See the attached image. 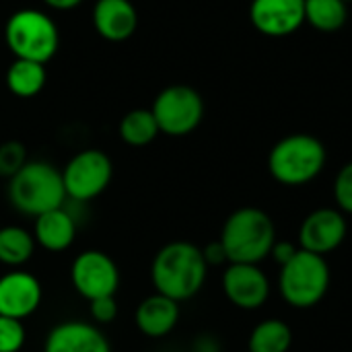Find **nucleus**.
I'll list each match as a JSON object with an SVG mask.
<instances>
[{"label": "nucleus", "mask_w": 352, "mask_h": 352, "mask_svg": "<svg viewBox=\"0 0 352 352\" xmlns=\"http://www.w3.org/2000/svg\"><path fill=\"white\" fill-rule=\"evenodd\" d=\"M206 274L208 264L204 254L190 241H171L161 248L151 268L155 291L177 303L198 295L206 283Z\"/></svg>", "instance_id": "nucleus-1"}, {"label": "nucleus", "mask_w": 352, "mask_h": 352, "mask_svg": "<svg viewBox=\"0 0 352 352\" xmlns=\"http://www.w3.org/2000/svg\"><path fill=\"white\" fill-rule=\"evenodd\" d=\"M229 264H260L276 243V227L268 212L243 206L229 214L219 237Z\"/></svg>", "instance_id": "nucleus-2"}, {"label": "nucleus", "mask_w": 352, "mask_h": 352, "mask_svg": "<svg viewBox=\"0 0 352 352\" xmlns=\"http://www.w3.org/2000/svg\"><path fill=\"white\" fill-rule=\"evenodd\" d=\"M10 204L29 217H39L64 206L66 190L62 171L45 161H27L25 167L8 179Z\"/></svg>", "instance_id": "nucleus-3"}, {"label": "nucleus", "mask_w": 352, "mask_h": 352, "mask_svg": "<svg viewBox=\"0 0 352 352\" xmlns=\"http://www.w3.org/2000/svg\"><path fill=\"white\" fill-rule=\"evenodd\" d=\"M328 155L320 138L311 134H291L280 138L268 155L270 175L289 188L314 182L326 167Z\"/></svg>", "instance_id": "nucleus-4"}, {"label": "nucleus", "mask_w": 352, "mask_h": 352, "mask_svg": "<svg viewBox=\"0 0 352 352\" xmlns=\"http://www.w3.org/2000/svg\"><path fill=\"white\" fill-rule=\"evenodd\" d=\"M330 280L332 274L328 260L299 248V252L280 266L278 291L287 305L295 309H311L328 295Z\"/></svg>", "instance_id": "nucleus-5"}, {"label": "nucleus", "mask_w": 352, "mask_h": 352, "mask_svg": "<svg viewBox=\"0 0 352 352\" xmlns=\"http://www.w3.org/2000/svg\"><path fill=\"white\" fill-rule=\"evenodd\" d=\"M4 41L19 60L47 64L60 45V33L50 14L37 8L14 10L4 25Z\"/></svg>", "instance_id": "nucleus-6"}, {"label": "nucleus", "mask_w": 352, "mask_h": 352, "mask_svg": "<svg viewBox=\"0 0 352 352\" xmlns=\"http://www.w3.org/2000/svg\"><path fill=\"white\" fill-rule=\"evenodd\" d=\"M151 111L163 134L186 136L200 126L204 101L202 95L188 85H169L155 97Z\"/></svg>", "instance_id": "nucleus-7"}, {"label": "nucleus", "mask_w": 352, "mask_h": 352, "mask_svg": "<svg viewBox=\"0 0 352 352\" xmlns=\"http://www.w3.org/2000/svg\"><path fill=\"white\" fill-rule=\"evenodd\" d=\"M113 175L111 159L99 148H87L76 153L62 169L66 198L74 202L95 200L105 192Z\"/></svg>", "instance_id": "nucleus-8"}, {"label": "nucleus", "mask_w": 352, "mask_h": 352, "mask_svg": "<svg viewBox=\"0 0 352 352\" xmlns=\"http://www.w3.org/2000/svg\"><path fill=\"white\" fill-rule=\"evenodd\" d=\"M70 278L74 291L87 301L113 297L120 287L118 264L99 250H87L72 262Z\"/></svg>", "instance_id": "nucleus-9"}, {"label": "nucleus", "mask_w": 352, "mask_h": 352, "mask_svg": "<svg viewBox=\"0 0 352 352\" xmlns=\"http://www.w3.org/2000/svg\"><path fill=\"white\" fill-rule=\"evenodd\" d=\"M349 235V223L338 208H318L309 212L297 233L299 248L318 256H328L336 252Z\"/></svg>", "instance_id": "nucleus-10"}, {"label": "nucleus", "mask_w": 352, "mask_h": 352, "mask_svg": "<svg viewBox=\"0 0 352 352\" xmlns=\"http://www.w3.org/2000/svg\"><path fill=\"white\" fill-rule=\"evenodd\" d=\"M223 293L231 305L254 311L270 297V280L260 264H227L223 272Z\"/></svg>", "instance_id": "nucleus-11"}, {"label": "nucleus", "mask_w": 352, "mask_h": 352, "mask_svg": "<svg viewBox=\"0 0 352 352\" xmlns=\"http://www.w3.org/2000/svg\"><path fill=\"white\" fill-rule=\"evenodd\" d=\"M250 21L262 35H293L305 23V0H252Z\"/></svg>", "instance_id": "nucleus-12"}, {"label": "nucleus", "mask_w": 352, "mask_h": 352, "mask_svg": "<svg viewBox=\"0 0 352 352\" xmlns=\"http://www.w3.org/2000/svg\"><path fill=\"white\" fill-rule=\"evenodd\" d=\"M41 297V285L33 274L14 270L0 276V316L25 320L37 311Z\"/></svg>", "instance_id": "nucleus-13"}, {"label": "nucleus", "mask_w": 352, "mask_h": 352, "mask_svg": "<svg viewBox=\"0 0 352 352\" xmlns=\"http://www.w3.org/2000/svg\"><path fill=\"white\" fill-rule=\"evenodd\" d=\"M93 27L105 41H126L138 27L136 6L132 0H97L93 6Z\"/></svg>", "instance_id": "nucleus-14"}, {"label": "nucleus", "mask_w": 352, "mask_h": 352, "mask_svg": "<svg viewBox=\"0 0 352 352\" xmlns=\"http://www.w3.org/2000/svg\"><path fill=\"white\" fill-rule=\"evenodd\" d=\"M43 352H111V349L97 326L72 320L50 330Z\"/></svg>", "instance_id": "nucleus-15"}, {"label": "nucleus", "mask_w": 352, "mask_h": 352, "mask_svg": "<svg viewBox=\"0 0 352 352\" xmlns=\"http://www.w3.org/2000/svg\"><path fill=\"white\" fill-rule=\"evenodd\" d=\"M179 322V303L155 293L140 301L136 309V326L148 338L167 336Z\"/></svg>", "instance_id": "nucleus-16"}, {"label": "nucleus", "mask_w": 352, "mask_h": 352, "mask_svg": "<svg viewBox=\"0 0 352 352\" xmlns=\"http://www.w3.org/2000/svg\"><path fill=\"white\" fill-rule=\"evenodd\" d=\"M33 237L47 252H64L74 243L76 223L72 214L64 206H60L35 217Z\"/></svg>", "instance_id": "nucleus-17"}, {"label": "nucleus", "mask_w": 352, "mask_h": 352, "mask_svg": "<svg viewBox=\"0 0 352 352\" xmlns=\"http://www.w3.org/2000/svg\"><path fill=\"white\" fill-rule=\"evenodd\" d=\"M47 82L45 64L33 60H19L14 58L6 70V87L14 97L31 99L43 91Z\"/></svg>", "instance_id": "nucleus-18"}, {"label": "nucleus", "mask_w": 352, "mask_h": 352, "mask_svg": "<svg viewBox=\"0 0 352 352\" xmlns=\"http://www.w3.org/2000/svg\"><path fill=\"white\" fill-rule=\"evenodd\" d=\"M293 344V330L287 322L272 318L260 322L248 340V352H289Z\"/></svg>", "instance_id": "nucleus-19"}, {"label": "nucleus", "mask_w": 352, "mask_h": 352, "mask_svg": "<svg viewBox=\"0 0 352 352\" xmlns=\"http://www.w3.org/2000/svg\"><path fill=\"white\" fill-rule=\"evenodd\" d=\"M161 134L159 124L151 109L136 107L130 109L120 122V138L128 146H146Z\"/></svg>", "instance_id": "nucleus-20"}, {"label": "nucleus", "mask_w": 352, "mask_h": 352, "mask_svg": "<svg viewBox=\"0 0 352 352\" xmlns=\"http://www.w3.org/2000/svg\"><path fill=\"white\" fill-rule=\"evenodd\" d=\"M35 254V237L23 227L0 229V262L12 268L27 264Z\"/></svg>", "instance_id": "nucleus-21"}, {"label": "nucleus", "mask_w": 352, "mask_h": 352, "mask_svg": "<svg viewBox=\"0 0 352 352\" xmlns=\"http://www.w3.org/2000/svg\"><path fill=\"white\" fill-rule=\"evenodd\" d=\"M346 14L349 8L342 0H305V21L322 33L342 29Z\"/></svg>", "instance_id": "nucleus-22"}, {"label": "nucleus", "mask_w": 352, "mask_h": 352, "mask_svg": "<svg viewBox=\"0 0 352 352\" xmlns=\"http://www.w3.org/2000/svg\"><path fill=\"white\" fill-rule=\"evenodd\" d=\"M27 163V148L19 140H6L0 144V177L10 179Z\"/></svg>", "instance_id": "nucleus-23"}, {"label": "nucleus", "mask_w": 352, "mask_h": 352, "mask_svg": "<svg viewBox=\"0 0 352 352\" xmlns=\"http://www.w3.org/2000/svg\"><path fill=\"white\" fill-rule=\"evenodd\" d=\"M23 344H25L23 322L0 316V352H19Z\"/></svg>", "instance_id": "nucleus-24"}, {"label": "nucleus", "mask_w": 352, "mask_h": 352, "mask_svg": "<svg viewBox=\"0 0 352 352\" xmlns=\"http://www.w3.org/2000/svg\"><path fill=\"white\" fill-rule=\"evenodd\" d=\"M334 200L338 210L352 214V161L338 171L334 179Z\"/></svg>", "instance_id": "nucleus-25"}, {"label": "nucleus", "mask_w": 352, "mask_h": 352, "mask_svg": "<svg viewBox=\"0 0 352 352\" xmlns=\"http://www.w3.org/2000/svg\"><path fill=\"white\" fill-rule=\"evenodd\" d=\"M91 307V318L95 324H111L118 316V303H116V295L113 297H99L89 301Z\"/></svg>", "instance_id": "nucleus-26"}, {"label": "nucleus", "mask_w": 352, "mask_h": 352, "mask_svg": "<svg viewBox=\"0 0 352 352\" xmlns=\"http://www.w3.org/2000/svg\"><path fill=\"white\" fill-rule=\"evenodd\" d=\"M297 252H299V245H295V243H291V241H278V239H276V243L272 245L270 256L274 258V262H276L278 266H285Z\"/></svg>", "instance_id": "nucleus-27"}, {"label": "nucleus", "mask_w": 352, "mask_h": 352, "mask_svg": "<svg viewBox=\"0 0 352 352\" xmlns=\"http://www.w3.org/2000/svg\"><path fill=\"white\" fill-rule=\"evenodd\" d=\"M202 254H204V260H206L208 266H223V264H229L227 254H225V248L221 245V241L208 243V245L202 250Z\"/></svg>", "instance_id": "nucleus-28"}, {"label": "nucleus", "mask_w": 352, "mask_h": 352, "mask_svg": "<svg viewBox=\"0 0 352 352\" xmlns=\"http://www.w3.org/2000/svg\"><path fill=\"white\" fill-rule=\"evenodd\" d=\"M50 8L54 10H72L76 8L82 0H43Z\"/></svg>", "instance_id": "nucleus-29"}, {"label": "nucleus", "mask_w": 352, "mask_h": 352, "mask_svg": "<svg viewBox=\"0 0 352 352\" xmlns=\"http://www.w3.org/2000/svg\"><path fill=\"white\" fill-rule=\"evenodd\" d=\"M342 2H346V4H349V2H352V0H342Z\"/></svg>", "instance_id": "nucleus-30"}]
</instances>
